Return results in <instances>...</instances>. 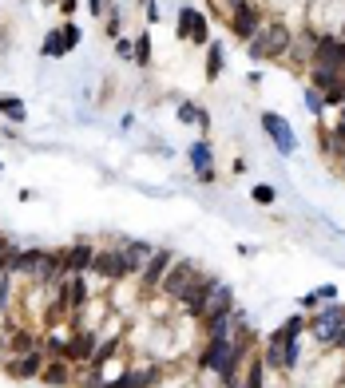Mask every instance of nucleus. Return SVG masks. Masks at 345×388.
Here are the masks:
<instances>
[{
    "label": "nucleus",
    "mask_w": 345,
    "mask_h": 388,
    "mask_svg": "<svg viewBox=\"0 0 345 388\" xmlns=\"http://www.w3.org/2000/svg\"><path fill=\"white\" fill-rule=\"evenodd\" d=\"M302 333H305V317L302 313H294V317H286L282 325L266 337V348H262V365L270 368V372H282V377H290L298 368V360H302Z\"/></svg>",
    "instance_id": "nucleus-1"
},
{
    "label": "nucleus",
    "mask_w": 345,
    "mask_h": 388,
    "mask_svg": "<svg viewBox=\"0 0 345 388\" xmlns=\"http://www.w3.org/2000/svg\"><path fill=\"white\" fill-rule=\"evenodd\" d=\"M305 333H310V337H314L322 348L345 353V305H341V301L317 305L314 317H305Z\"/></svg>",
    "instance_id": "nucleus-2"
},
{
    "label": "nucleus",
    "mask_w": 345,
    "mask_h": 388,
    "mask_svg": "<svg viewBox=\"0 0 345 388\" xmlns=\"http://www.w3.org/2000/svg\"><path fill=\"white\" fill-rule=\"evenodd\" d=\"M290 48H294V32L286 28V24H262L246 40V56L250 60H286Z\"/></svg>",
    "instance_id": "nucleus-3"
},
{
    "label": "nucleus",
    "mask_w": 345,
    "mask_h": 388,
    "mask_svg": "<svg viewBox=\"0 0 345 388\" xmlns=\"http://www.w3.org/2000/svg\"><path fill=\"white\" fill-rule=\"evenodd\" d=\"M214 289H218V278H211V274H199V278L187 286V293L179 298V309H183L191 321H199V317L206 313V305H211Z\"/></svg>",
    "instance_id": "nucleus-4"
},
{
    "label": "nucleus",
    "mask_w": 345,
    "mask_h": 388,
    "mask_svg": "<svg viewBox=\"0 0 345 388\" xmlns=\"http://www.w3.org/2000/svg\"><path fill=\"white\" fill-rule=\"evenodd\" d=\"M194 278H199V266H194L191 258H175L171 269H167L163 281H159V293H163V298H171V301H179Z\"/></svg>",
    "instance_id": "nucleus-5"
},
{
    "label": "nucleus",
    "mask_w": 345,
    "mask_h": 388,
    "mask_svg": "<svg viewBox=\"0 0 345 388\" xmlns=\"http://www.w3.org/2000/svg\"><path fill=\"white\" fill-rule=\"evenodd\" d=\"M262 131H266V139L274 143V151L282 155V159H290V155L298 151V135H294V127H290V119H286V115L266 111V115H262Z\"/></svg>",
    "instance_id": "nucleus-6"
},
{
    "label": "nucleus",
    "mask_w": 345,
    "mask_h": 388,
    "mask_svg": "<svg viewBox=\"0 0 345 388\" xmlns=\"http://www.w3.org/2000/svg\"><path fill=\"white\" fill-rule=\"evenodd\" d=\"M175 36L187 44H211V24L194 4H183L179 8V20H175Z\"/></svg>",
    "instance_id": "nucleus-7"
},
{
    "label": "nucleus",
    "mask_w": 345,
    "mask_h": 388,
    "mask_svg": "<svg viewBox=\"0 0 345 388\" xmlns=\"http://www.w3.org/2000/svg\"><path fill=\"white\" fill-rule=\"evenodd\" d=\"M171 261H175L171 249H155L151 258H147V266H143V274H139V293L143 298L159 293V281H163V274L171 269Z\"/></svg>",
    "instance_id": "nucleus-8"
},
{
    "label": "nucleus",
    "mask_w": 345,
    "mask_h": 388,
    "mask_svg": "<svg viewBox=\"0 0 345 388\" xmlns=\"http://www.w3.org/2000/svg\"><path fill=\"white\" fill-rule=\"evenodd\" d=\"M230 28H234V36H242V40H250L254 32L262 28V12H258L254 0H238V4H230Z\"/></svg>",
    "instance_id": "nucleus-9"
},
{
    "label": "nucleus",
    "mask_w": 345,
    "mask_h": 388,
    "mask_svg": "<svg viewBox=\"0 0 345 388\" xmlns=\"http://www.w3.org/2000/svg\"><path fill=\"white\" fill-rule=\"evenodd\" d=\"M88 274H95V278H103V281H123V278H127V269H123V254H119V249H95L92 269H88Z\"/></svg>",
    "instance_id": "nucleus-10"
},
{
    "label": "nucleus",
    "mask_w": 345,
    "mask_h": 388,
    "mask_svg": "<svg viewBox=\"0 0 345 388\" xmlns=\"http://www.w3.org/2000/svg\"><path fill=\"white\" fill-rule=\"evenodd\" d=\"M44 368V348H36V353H16V360H4V372L16 380H32L40 377Z\"/></svg>",
    "instance_id": "nucleus-11"
},
{
    "label": "nucleus",
    "mask_w": 345,
    "mask_h": 388,
    "mask_svg": "<svg viewBox=\"0 0 345 388\" xmlns=\"http://www.w3.org/2000/svg\"><path fill=\"white\" fill-rule=\"evenodd\" d=\"M119 254H123V269H127V278H139L143 266H147V258L155 254V246H147V242H123Z\"/></svg>",
    "instance_id": "nucleus-12"
},
{
    "label": "nucleus",
    "mask_w": 345,
    "mask_h": 388,
    "mask_svg": "<svg viewBox=\"0 0 345 388\" xmlns=\"http://www.w3.org/2000/svg\"><path fill=\"white\" fill-rule=\"evenodd\" d=\"M95 258V246L92 242H76L71 249H64V274H88Z\"/></svg>",
    "instance_id": "nucleus-13"
},
{
    "label": "nucleus",
    "mask_w": 345,
    "mask_h": 388,
    "mask_svg": "<svg viewBox=\"0 0 345 388\" xmlns=\"http://www.w3.org/2000/svg\"><path fill=\"white\" fill-rule=\"evenodd\" d=\"M92 353H95V333L76 329L68 337V360H92Z\"/></svg>",
    "instance_id": "nucleus-14"
},
{
    "label": "nucleus",
    "mask_w": 345,
    "mask_h": 388,
    "mask_svg": "<svg viewBox=\"0 0 345 388\" xmlns=\"http://www.w3.org/2000/svg\"><path fill=\"white\" fill-rule=\"evenodd\" d=\"M266 365H262V353H250L242 365V388H266Z\"/></svg>",
    "instance_id": "nucleus-15"
},
{
    "label": "nucleus",
    "mask_w": 345,
    "mask_h": 388,
    "mask_svg": "<svg viewBox=\"0 0 345 388\" xmlns=\"http://www.w3.org/2000/svg\"><path fill=\"white\" fill-rule=\"evenodd\" d=\"M0 115H4V119H12V123H24V119H28V107H24L21 95L0 91Z\"/></svg>",
    "instance_id": "nucleus-16"
},
{
    "label": "nucleus",
    "mask_w": 345,
    "mask_h": 388,
    "mask_svg": "<svg viewBox=\"0 0 345 388\" xmlns=\"http://www.w3.org/2000/svg\"><path fill=\"white\" fill-rule=\"evenodd\" d=\"M40 380H44V384H52V388H64V384L71 380L68 360H52V365H44V368H40Z\"/></svg>",
    "instance_id": "nucleus-17"
},
{
    "label": "nucleus",
    "mask_w": 345,
    "mask_h": 388,
    "mask_svg": "<svg viewBox=\"0 0 345 388\" xmlns=\"http://www.w3.org/2000/svg\"><path fill=\"white\" fill-rule=\"evenodd\" d=\"M223 68H226L223 44H218V40H211V44H206V83H214V80H218V76H223Z\"/></svg>",
    "instance_id": "nucleus-18"
},
{
    "label": "nucleus",
    "mask_w": 345,
    "mask_h": 388,
    "mask_svg": "<svg viewBox=\"0 0 345 388\" xmlns=\"http://www.w3.org/2000/svg\"><path fill=\"white\" fill-rule=\"evenodd\" d=\"M187 159H191L194 175H199V170H211V163H214V151H211V143H206V139L191 143V151H187Z\"/></svg>",
    "instance_id": "nucleus-19"
},
{
    "label": "nucleus",
    "mask_w": 345,
    "mask_h": 388,
    "mask_svg": "<svg viewBox=\"0 0 345 388\" xmlns=\"http://www.w3.org/2000/svg\"><path fill=\"white\" fill-rule=\"evenodd\" d=\"M329 301H337V286H329V281H325V286L314 289V293H305L302 309H317V305H329Z\"/></svg>",
    "instance_id": "nucleus-20"
},
{
    "label": "nucleus",
    "mask_w": 345,
    "mask_h": 388,
    "mask_svg": "<svg viewBox=\"0 0 345 388\" xmlns=\"http://www.w3.org/2000/svg\"><path fill=\"white\" fill-rule=\"evenodd\" d=\"M135 68H151V32L135 36Z\"/></svg>",
    "instance_id": "nucleus-21"
},
{
    "label": "nucleus",
    "mask_w": 345,
    "mask_h": 388,
    "mask_svg": "<svg viewBox=\"0 0 345 388\" xmlns=\"http://www.w3.org/2000/svg\"><path fill=\"white\" fill-rule=\"evenodd\" d=\"M44 56H48V60H60V56H68V48H64V32L60 28H52L48 32V40H44Z\"/></svg>",
    "instance_id": "nucleus-22"
},
{
    "label": "nucleus",
    "mask_w": 345,
    "mask_h": 388,
    "mask_svg": "<svg viewBox=\"0 0 345 388\" xmlns=\"http://www.w3.org/2000/svg\"><path fill=\"white\" fill-rule=\"evenodd\" d=\"M131 372H135V384H139V388H155V380H163V368H159V365L131 368Z\"/></svg>",
    "instance_id": "nucleus-23"
},
{
    "label": "nucleus",
    "mask_w": 345,
    "mask_h": 388,
    "mask_svg": "<svg viewBox=\"0 0 345 388\" xmlns=\"http://www.w3.org/2000/svg\"><path fill=\"white\" fill-rule=\"evenodd\" d=\"M305 111H310L314 119H322V115H325V95L317 88H305Z\"/></svg>",
    "instance_id": "nucleus-24"
},
{
    "label": "nucleus",
    "mask_w": 345,
    "mask_h": 388,
    "mask_svg": "<svg viewBox=\"0 0 345 388\" xmlns=\"http://www.w3.org/2000/svg\"><path fill=\"white\" fill-rule=\"evenodd\" d=\"M250 199L258 202V206H274V199H278V190L270 187V182H254V190H250Z\"/></svg>",
    "instance_id": "nucleus-25"
},
{
    "label": "nucleus",
    "mask_w": 345,
    "mask_h": 388,
    "mask_svg": "<svg viewBox=\"0 0 345 388\" xmlns=\"http://www.w3.org/2000/svg\"><path fill=\"white\" fill-rule=\"evenodd\" d=\"M175 115H179V123H187V127H191V123H199V115H203V107H199V103H179V111H175Z\"/></svg>",
    "instance_id": "nucleus-26"
},
{
    "label": "nucleus",
    "mask_w": 345,
    "mask_h": 388,
    "mask_svg": "<svg viewBox=\"0 0 345 388\" xmlns=\"http://www.w3.org/2000/svg\"><path fill=\"white\" fill-rule=\"evenodd\" d=\"M115 56H119V60H135V40H127V36H115Z\"/></svg>",
    "instance_id": "nucleus-27"
},
{
    "label": "nucleus",
    "mask_w": 345,
    "mask_h": 388,
    "mask_svg": "<svg viewBox=\"0 0 345 388\" xmlns=\"http://www.w3.org/2000/svg\"><path fill=\"white\" fill-rule=\"evenodd\" d=\"M56 8H60V12H64V16H71V12L80 8V0H60V4H56Z\"/></svg>",
    "instance_id": "nucleus-28"
},
{
    "label": "nucleus",
    "mask_w": 345,
    "mask_h": 388,
    "mask_svg": "<svg viewBox=\"0 0 345 388\" xmlns=\"http://www.w3.org/2000/svg\"><path fill=\"white\" fill-rule=\"evenodd\" d=\"M147 24H159V4L155 0H147Z\"/></svg>",
    "instance_id": "nucleus-29"
},
{
    "label": "nucleus",
    "mask_w": 345,
    "mask_h": 388,
    "mask_svg": "<svg viewBox=\"0 0 345 388\" xmlns=\"http://www.w3.org/2000/svg\"><path fill=\"white\" fill-rule=\"evenodd\" d=\"M88 8H92V16H103L107 12V0H88Z\"/></svg>",
    "instance_id": "nucleus-30"
},
{
    "label": "nucleus",
    "mask_w": 345,
    "mask_h": 388,
    "mask_svg": "<svg viewBox=\"0 0 345 388\" xmlns=\"http://www.w3.org/2000/svg\"><path fill=\"white\" fill-rule=\"evenodd\" d=\"M218 388H242V380H223Z\"/></svg>",
    "instance_id": "nucleus-31"
},
{
    "label": "nucleus",
    "mask_w": 345,
    "mask_h": 388,
    "mask_svg": "<svg viewBox=\"0 0 345 388\" xmlns=\"http://www.w3.org/2000/svg\"><path fill=\"white\" fill-rule=\"evenodd\" d=\"M0 249H8V238H4V234H0Z\"/></svg>",
    "instance_id": "nucleus-32"
},
{
    "label": "nucleus",
    "mask_w": 345,
    "mask_h": 388,
    "mask_svg": "<svg viewBox=\"0 0 345 388\" xmlns=\"http://www.w3.org/2000/svg\"><path fill=\"white\" fill-rule=\"evenodd\" d=\"M341 175H345V159H341Z\"/></svg>",
    "instance_id": "nucleus-33"
},
{
    "label": "nucleus",
    "mask_w": 345,
    "mask_h": 388,
    "mask_svg": "<svg viewBox=\"0 0 345 388\" xmlns=\"http://www.w3.org/2000/svg\"><path fill=\"white\" fill-rule=\"evenodd\" d=\"M56 4H60V0H56Z\"/></svg>",
    "instance_id": "nucleus-34"
},
{
    "label": "nucleus",
    "mask_w": 345,
    "mask_h": 388,
    "mask_svg": "<svg viewBox=\"0 0 345 388\" xmlns=\"http://www.w3.org/2000/svg\"><path fill=\"white\" fill-rule=\"evenodd\" d=\"M143 4H147V0H143Z\"/></svg>",
    "instance_id": "nucleus-35"
}]
</instances>
